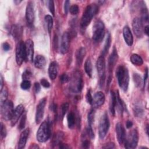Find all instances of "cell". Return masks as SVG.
Listing matches in <instances>:
<instances>
[{
	"instance_id": "6da1fadb",
	"label": "cell",
	"mask_w": 149,
	"mask_h": 149,
	"mask_svg": "<svg viewBox=\"0 0 149 149\" xmlns=\"http://www.w3.org/2000/svg\"><path fill=\"white\" fill-rule=\"evenodd\" d=\"M98 12V6L95 3H91L87 6L81 18L80 26L85 29L90 23L94 16Z\"/></svg>"
},
{
	"instance_id": "7a4b0ae2",
	"label": "cell",
	"mask_w": 149,
	"mask_h": 149,
	"mask_svg": "<svg viewBox=\"0 0 149 149\" xmlns=\"http://www.w3.org/2000/svg\"><path fill=\"white\" fill-rule=\"evenodd\" d=\"M116 76L120 88L124 91H126L129 83V75L127 68L123 65L119 66L116 70Z\"/></svg>"
},
{
	"instance_id": "3957f363",
	"label": "cell",
	"mask_w": 149,
	"mask_h": 149,
	"mask_svg": "<svg viewBox=\"0 0 149 149\" xmlns=\"http://www.w3.org/2000/svg\"><path fill=\"white\" fill-rule=\"evenodd\" d=\"M69 88L73 93H80L83 87V80L81 73L76 70L73 72L69 80Z\"/></svg>"
},
{
	"instance_id": "277c9868",
	"label": "cell",
	"mask_w": 149,
	"mask_h": 149,
	"mask_svg": "<svg viewBox=\"0 0 149 149\" xmlns=\"http://www.w3.org/2000/svg\"><path fill=\"white\" fill-rule=\"evenodd\" d=\"M51 136V126L48 122L44 121L40 125L37 132V140L40 143L47 141Z\"/></svg>"
},
{
	"instance_id": "5b68a950",
	"label": "cell",
	"mask_w": 149,
	"mask_h": 149,
	"mask_svg": "<svg viewBox=\"0 0 149 149\" xmlns=\"http://www.w3.org/2000/svg\"><path fill=\"white\" fill-rule=\"evenodd\" d=\"M105 35V26L103 22L98 20L95 22L93 29V40L96 42H101Z\"/></svg>"
},
{
	"instance_id": "8992f818",
	"label": "cell",
	"mask_w": 149,
	"mask_h": 149,
	"mask_svg": "<svg viewBox=\"0 0 149 149\" xmlns=\"http://www.w3.org/2000/svg\"><path fill=\"white\" fill-rule=\"evenodd\" d=\"M14 112L13 104L12 101L7 100L1 105V113L2 118L5 120H11Z\"/></svg>"
},
{
	"instance_id": "52a82bcc",
	"label": "cell",
	"mask_w": 149,
	"mask_h": 149,
	"mask_svg": "<svg viewBox=\"0 0 149 149\" xmlns=\"http://www.w3.org/2000/svg\"><path fill=\"white\" fill-rule=\"evenodd\" d=\"M96 68L100 79V86H103L105 80V60L104 56L101 55L98 57L96 62Z\"/></svg>"
},
{
	"instance_id": "ba28073f",
	"label": "cell",
	"mask_w": 149,
	"mask_h": 149,
	"mask_svg": "<svg viewBox=\"0 0 149 149\" xmlns=\"http://www.w3.org/2000/svg\"><path fill=\"white\" fill-rule=\"evenodd\" d=\"M109 120L107 113H104L100 120L98 126V134L100 139H104L107 135L109 128Z\"/></svg>"
},
{
	"instance_id": "9c48e42d",
	"label": "cell",
	"mask_w": 149,
	"mask_h": 149,
	"mask_svg": "<svg viewBox=\"0 0 149 149\" xmlns=\"http://www.w3.org/2000/svg\"><path fill=\"white\" fill-rule=\"evenodd\" d=\"M139 141V133L137 130L133 129L129 133L127 137H126L125 143V147L128 149H132L136 147Z\"/></svg>"
},
{
	"instance_id": "30bf717a",
	"label": "cell",
	"mask_w": 149,
	"mask_h": 149,
	"mask_svg": "<svg viewBox=\"0 0 149 149\" xmlns=\"http://www.w3.org/2000/svg\"><path fill=\"white\" fill-rule=\"evenodd\" d=\"M16 62L20 66L26 60V53L25 42L20 41L17 42L16 48Z\"/></svg>"
},
{
	"instance_id": "8fae6325",
	"label": "cell",
	"mask_w": 149,
	"mask_h": 149,
	"mask_svg": "<svg viewBox=\"0 0 149 149\" xmlns=\"http://www.w3.org/2000/svg\"><path fill=\"white\" fill-rule=\"evenodd\" d=\"M118 59V55L116 49L114 47L113 51L110 55L108 59V70H109V76L107 80L108 84H109L112 79V73L113 68L115 67Z\"/></svg>"
},
{
	"instance_id": "7c38bea8",
	"label": "cell",
	"mask_w": 149,
	"mask_h": 149,
	"mask_svg": "<svg viewBox=\"0 0 149 149\" xmlns=\"http://www.w3.org/2000/svg\"><path fill=\"white\" fill-rule=\"evenodd\" d=\"M133 31L137 38H141L143 36L144 27L141 19L139 17H135L132 23Z\"/></svg>"
},
{
	"instance_id": "4fadbf2b",
	"label": "cell",
	"mask_w": 149,
	"mask_h": 149,
	"mask_svg": "<svg viewBox=\"0 0 149 149\" xmlns=\"http://www.w3.org/2000/svg\"><path fill=\"white\" fill-rule=\"evenodd\" d=\"M47 102V98H43L39 102L36 108V122L37 124H39L44 116V109Z\"/></svg>"
},
{
	"instance_id": "5bb4252c",
	"label": "cell",
	"mask_w": 149,
	"mask_h": 149,
	"mask_svg": "<svg viewBox=\"0 0 149 149\" xmlns=\"http://www.w3.org/2000/svg\"><path fill=\"white\" fill-rule=\"evenodd\" d=\"M70 46V35L68 32H65L61 38L60 44V51L62 54H65L69 51Z\"/></svg>"
},
{
	"instance_id": "9a60e30c",
	"label": "cell",
	"mask_w": 149,
	"mask_h": 149,
	"mask_svg": "<svg viewBox=\"0 0 149 149\" xmlns=\"http://www.w3.org/2000/svg\"><path fill=\"white\" fill-rule=\"evenodd\" d=\"M115 130L116 133V137L119 144H123L126 137V132L123 125L121 123H118L116 125Z\"/></svg>"
},
{
	"instance_id": "2e32d148",
	"label": "cell",
	"mask_w": 149,
	"mask_h": 149,
	"mask_svg": "<svg viewBox=\"0 0 149 149\" xmlns=\"http://www.w3.org/2000/svg\"><path fill=\"white\" fill-rule=\"evenodd\" d=\"M34 18L35 15L33 3L31 1H30L27 3L26 9V19L27 23L30 25L32 24L34 22Z\"/></svg>"
},
{
	"instance_id": "e0dca14e",
	"label": "cell",
	"mask_w": 149,
	"mask_h": 149,
	"mask_svg": "<svg viewBox=\"0 0 149 149\" xmlns=\"http://www.w3.org/2000/svg\"><path fill=\"white\" fill-rule=\"evenodd\" d=\"M26 53V61L32 62L34 56V43L33 41L28 39L25 42Z\"/></svg>"
},
{
	"instance_id": "ac0fdd59",
	"label": "cell",
	"mask_w": 149,
	"mask_h": 149,
	"mask_svg": "<svg viewBox=\"0 0 149 149\" xmlns=\"http://www.w3.org/2000/svg\"><path fill=\"white\" fill-rule=\"evenodd\" d=\"M24 111V106L22 104H19L17 105L14 110V112L11 119V125L13 126L17 122L18 120L20 118V116L23 115Z\"/></svg>"
},
{
	"instance_id": "d6986e66",
	"label": "cell",
	"mask_w": 149,
	"mask_h": 149,
	"mask_svg": "<svg viewBox=\"0 0 149 149\" xmlns=\"http://www.w3.org/2000/svg\"><path fill=\"white\" fill-rule=\"evenodd\" d=\"M105 101V95L101 91H98L93 97L92 105L95 108L102 105Z\"/></svg>"
},
{
	"instance_id": "ffe728a7",
	"label": "cell",
	"mask_w": 149,
	"mask_h": 149,
	"mask_svg": "<svg viewBox=\"0 0 149 149\" xmlns=\"http://www.w3.org/2000/svg\"><path fill=\"white\" fill-rule=\"evenodd\" d=\"M123 36L127 45L132 46L133 43V37L131 30L127 26H125L123 29Z\"/></svg>"
},
{
	"instance_id": "44dd1931",
	"label": "cell",
	"mask_w": 149,
	"mask_h": 149,
	"mask_svg": "<svg viewBox=\"0 0 149 149\" xmlns=\"http://www.w3.org/2000/svg\"><path fill=\"white\" fill-rule=\"evenodd\" d=\"M58 72V65L55 61L52 62L48 68V74L51 80L56 79Z\"/></svg>"
},
{
	"instance_id": "7402d4cb",
	"label": "cell",
	"mask_w": 149,
	"mask_h": 149,
	"mask_svg": "<svg viewBox=\"0 0 149 149\" xmlns=\"http://www.w3.org/2000/svg\"><path fill=\"white\" fill-rule=\"evenodd\" d=\"M29 134V129L27 128L24 130L20 134V139L18 143V148L22 149L23 148L26 144L27 137Z\"/></svg>"
},
{
	"instance_id": "603a6c76",
	"label": "cell",
	"mask_w": 149,
	"mask_h": 149,
	"mask_svg": "<svg viewBox=\"0 0 149 149\" xmlns=\"http://www.w3.org/2000/svg\"><path fill=\"white\" fill-rule=\"evenodd\" d=\"M10 33L15 40H19L22 34V29L18 24H14L10 29Z\"/></svg>"
},
{
	"instance_id": "cb8c5ba5",
	"label": "cell",
	"mask_w": 149,
	"mask_h": 149,
	"mask_svg": "<svg viewBox=\"0 0 149 149\" xmlns=\"http://www.w3.org/2000/svg\"><path fill=\"white\" fill-rule=\"evenodd\" d=\"M34 65L38 69H43L46 65V59L41 55H38L34 59Z\"/></svg>"
},
{
	"instance_id": "d4e9b609",
	"label": "cell",
	"mask_w": 149,
	"mask_h": 149,
	"mask_svg": "<svg viewBox=\"0 0 149 149\" xmlns=\"http://www.w3.org/2000/svg\"><path fill=\"white\" fill-rule=\"evenodd\" d=\"M86 49L84 47H80L77 51L76 57V62L77 65L80 66L82 64L83 61L86 55Z\"/></svg>"
},
{
	"instance_id": "484cf974",
	"label": "cell",
	"mask_w": 149,
	"mask_h": 149,
	"mask_svg": "<svg viewBox=\"0 0 149 149\" xmlns=\"http://www.w3.org/2000/svg\"><path fill=\"white\" fill-rule=\"evenodd\" d=\"M115 107H116V94L113 91H111L110 102H109V110L111 114L113 116L115 115Z\"/></svg>"
},
{
	"instance_id": "4316f807",
	"label": "cell",
	"mask_w": 149,
	"mask_h": 149,
	"mask_svg": "<svg viewBox=\"0 0 149 149\" xmlns=\"http://www.w3.org/2000/svg\"><path fill=\"white\" fill-rule=\"evenodd\" d=\"M115 94H116V107H115V108L117 109L118 113L122 115L123 111V108H124L123 103L120 97L118 91H116Z\"/></svg>"
},
{
	"instance_id": "83f0119b",
	"label": "cell",
	"mask_w": 149,
	"mask_h": 149,
	"mask_svg": "<svg viewBox=\"0 0 149 149\" xmlns=\"http://www.w3.org/2000/svg\"><path fill=\"white\" fill-rule=\"evenodd\" d=\"M130 59L131 62L136 66H141L143 63V60L141 57L136 54H132Z\"/></svg>"
},
{
	"instance_id": "f1b7e54d",
	"label": "cell",
	"mask_w": 149,
	"mask_h": 149,
	"mask_svg": "<svg viewBox=\"0 0 149 149\" xmlns=\"http://www.w3.org/2000/svg\"><path fill=\"white\" fill-rule=\"evenodd\" d=\"M111 37L109 33H108L105 38V42L104 47V49L102 50V56H104L108 52L109 49L111 46Z\"/></svg>"
},
{
	"instance_id": "f546056e",
	"label": "cell",
	"mask_w": 149,
	"mask_h": 149,
	"mask_svg": "<svg viewBox=\"0 0 149 149\" xmlns=\"http://www.w3.org/2000/svg\"><path fill=\"white\" fill-rule=\"evenodd\" d=\"M63 133L62 132H58L56 133L52 139V144L54 146L59 145L62 143V140L63 138Z\"/></svg>"
},
{
	"instance_id": "4dcf8cb0",
	"label": "cell",
	"mask_w": 149,
	"mask_h": 149,
	"mask_svg": "<svg viewBox=\"0 0 149 149\" xmlns=\"http://www.w3.org/2000/svg\"><path fill=\"white\" fill-rule=\"evenodd\" d=\"M68 125L69 128L72 129L76 123V116L73 112H70L67 116Z\"/></svg>"
},
{
	"instance_id": "1f68e13d",
	"label": "cell",
	"mask_w": 149,
	"mask_h": 149,
	"mask_svg": "<svg viewBox=\"0 0 149 149\" xmlns=\"http://www.w3.org/2000/svg\"><path fill=\"white\" fill-rule=\"evenodd\" d=\"M84 70L86 73L88 75V76H89L90 77H91L93 69H92L91 62L90 58H87L84 63Z\"/></svg>"
},
{
	"instance_id": "d6a6232c",
	"label": "cell",
	"mask_w": 149,
	"mask_h": 149,
	"mask_svg": "<svg viewBox=\"0 0 149 149\" xmlns=\"http://www.w3.org/2000/svg\"><path fill=\"white\" fill-rule=\"evenodd\" d=\"M141 18L140 19L143 24V23H148V13L147 9L144 7V6H141Z\"/></svg>"
},
{
	"instance_id": "836d02e7",
	"label": "cell",
	"mask_w": 149,
	"mask_h": 149,
	"mask_svg": "<svg viewBox=\"0 0 149 149\" xmlns=\"http://www.w3.org/2000/svg\"><path fill=\"white\" fill-rule=\"evenodd\" d=\"M133 112L136 117H141L144 114V109L141 105L136 104L133 107Z\"/></svg>"
},
{
	"instance_id": "e575fe53",
	"label": "cell",
	"mask_w": 149,
	"mask_h": 149,
	"mask_svg": "<svg viewBox=\"0 0 149 149\" xmlns=\"http://www.w3.org/2000/svg\"><path fill=\"white\" fill-rule=\"evenodd\" d=\"M133 79L137 87H141L143 85V81L139 74L134 73L133 76Z\"/></svg>"
},
{
	"instance_id": "d590c367",
	"label": "cell",
	"mask_w": 149,
	"mask_h": 149,
	"mask_svg": "<svg viewBox=\"0 0 149 149\" xmlns=\"http://www.w3.org/2000/svg\"><path fill=\"white\" fill-rule=\"evenodd\" d=\"M45 21L47 23V28H48V31L49 32V33H51V30L52 29L53 27V19L52 17L49 15H47L45 16Z\"/></svg>"
},
{
	"instance_id": "8d00e7d4",
	"label": "cell",
	"mask_w": 149,
	"mask_h": 149,
	"mask_svg": "<svg viewBox=\"0 0 149 149\" xmlns=\"http://www.w3.org/2000/svg\"><path fill=\"white\" fill-rule=\"evenodd\" d=\"M94 118H95V111L93 109H92L89 111L87 115L88 126H92L94 122Z\"/></svg>"
},
{
	"instance_id": "74e56055",
	"label": "cell",
	"mask_w": 149,
	"mask_h": 149,
	"mask_svg": "<svg viewBox=\"0 0 149 149\" xmlns=\"http://www.w3.org/2000/svg\"><path fill=\"white\" fill-rule=\"evenodd\" d=\"M8 93V90L6 88H4L1 91V95H0V101H1V105L5 101L7 100Z\"/></svg>"
},
{
	"instance_id": "f35d334b",
	"label": "cell",
	"mask_w": 149,
	"mask_h": 149,
	"mask_svg": "<svg viewBox=\"0 0 149 149\" xmlns=\"http://www.w3.org/2000/svg\"><path fill=\"white\" fill-rule=\"evenodd\" d=\"M20 87L22 88V89L24 90H27L28 89H29L31 87V83L29 80H23L21 84H20Z\"/></svg>"
},
{
	"instance_id": "ab89813d",
	"label": "cell",
	"mask_w": 149,
	"mask_h": 149,
	"mask_svg": "<svg viewBox=\"0 0 149 149\" xmlns=\"http://www.w3.org/2000/svg\"><path fill=\"white\" fill-rule=\"evenodd\" d=\"M79 11V8L77 5H73L69 8V12L70 14L72 15H77Z\"/></svg>"
},
{
	"instance_id": "60d3db41",
	"label": "cell",
	"mask_w": 149,
	"mask_h": 149,
	"mask_svg": "<svg viewBox=\"0 0 149 149\" xmlns=\"http://www.w3.org/2000/svg\"><path fill=\"white\" fill-rule=\"evenodd\" d=\"M26 115L24 114L22 116V118H20V120L19 121V129L22 130L24 127L25 124H26Z\"/></svg>"
},
{
	"instance_id": "b9f144b4",
	"label": "cell",
	"mask_w": 149,
	"mask_h": 149,
	"mask_svg": "<svg viewBox=\"0 0 149 149\" xmlns=\"http://www.w3.org/2000/svg\"><path fill=\"white\" fill-rule=\"evenodd\" d=\"M69 109V104L68 102H65L61 105V113L62 117H63Z\"/></svg>"
},
{
	"instance_id": "7bdbcfd3",
	"label": "cell",
	"mask_w": 149,
	"mask_h": 149,
	"mask_svg": "<svg viewBox=\"0 0 149 149\" xmlns=\"http://www.w3.org/2000/svg\"><path fill=\"white\" fill-rule=\"evenodd\" d=\"M31 76H32L31 72L29 70H26V71H24L23 73V74H22L23 80H29V79L31 77Z\"/></svg>"
},
{
	"instance_id": "ee69618b",
	"label": "cell",
	"mask_w": 149,
	"mask_h": 149,
	"mask_svg": "<svg viewBox=\"0 0 149 149\" xmlns=\"http://www.w3.org/2000/svg\"><path fill=\"white\" fill-rule=\"evenodd\" d=\"M48 9L51 13V14L54 16L55 15V5L53 1H48Z\"/></svg>"
},
{
	"instance_id": "f6af8a7d",
	"label": "cell",
	"mask_w": 149,
	"mask_h": 149,
	"mask_svg": "<svg viewBox=\"0 0 149 149\" xmlns=\"http://www.w3.org/2000/svg\"><path fill=\"white\" fill-rule=\"evenodd\" d=\"M69 80H70L69 77L66 73H63L60 76V80H61V83H67L69 81Z\"/></svg>"
},
{
	"instance_id": "bcb514c9",
	"label": "cell",
	"mask_w": 149,
	"mask_h": 149,
	"mask_svg": "<svg viewBox=\"0 0 149 149\" xmlns=\"http://www.w3.org/2000/svg\"><path fill=\"white\" fill-rule=\"evenodd\" d=\"M1 136L2 138H4L6 136V129L2 122L1 123Z\"/></svg>"
},
{
	"instance_id": "7dc6e473",
	"label": "cell",
	"mask_w": 149,
	"mask_h": 149,
	"mask_svg": "<svg viewBox=\"0 0 149 149\" xmlns=\"http://www.w3.org/2000/svg\"><path fill=\"white\" fill-rule=\"evenodd\" d=\"M86 101L87 102L90 104V105H92V102H93V96L91 94V91L90 90H89L87 93V94H86Z\"/></svg>"
},
{
	"instance_id": "c3c4849f",
	"label": "cell",
	"mask_w": 149,
	"mask_h": 149,
	"mask_svg": "<svg viewBox=\"0 0 149 149\" xmlns=\"http://www.w3.org/2000/svg\"><path fill=\"white\" fill-rule=\"evenodd\" d=\"M87 134L90 137V139H94V132L93 130L92 126H88V127L87 128Z\"/></svg>"
},
{
	"instance_id": "681fc988",
	"label": "cell",
	"mask_w": 149,
	"mask_h": 149,
	"mask_svg": "<svg viewBox=\"0 0 149 149\" xmlns=\"http://www.w3.org/2000/svg\"><path fill=\"white\" fill-rule=\"evenodd\" d=\"M40 83L42 85V87H45V88H49L50 87V84L48 82V81L47 80H46L45 79H42L40 80Z\"/></svg>"
},
{
	"instance_id": "f907efd6",
	"label": "cell",
	"mask_w": 149,
	"mask_h": 149,
	"mask_svg": "<svg viewBox=\"0 0 149 149\" xmlns=\"http://www.w3.org/2000/svg\"><path fill=\"white\" fill-rule=\"evenodd\" d=\"M69 8H70V1H66L64 3V12L65 15H66L69 11Z\"/></svg>"
},
{
	"instance_id": "816d5d0a",
	"label": "cell",
	"mask_w": 149,
	"mask_h": 149,
	"mask_svg": "<svg viewBox=\"0 0 149 149\" xmlns=\"http://www.w3.org/2000/svg\"><path fill=\"white\" fill-rule=\"evenodd\" d=\"M115 147V144L113 143H112V142H109V143H108L107 144H105L103 147L102 148H107V149H112V148H114Z\"/></svg>"
},
{
	"instance_id": "f5cc1de1",
	"label": "cell",
	"mask_w": 149,
	"mask_h": 149,
	"mask_svg": "<svg viewBox=\"0 0 149 149\" xmlns=\"http://www.w3.org/2000/svg\"><path fill=\"white\" fill-rule=\"evenodd\" d=\"M34 91H35L36 93H38L40 92V91L41 90L40 84L37 82L35 83L34 86Z\"/></svg>"
},
{
	"instance_id": "db71d44e",
	"label": "cell",
	"mask_w": 149,
	"mask_h": 149,
	"mask_svg": "<svg viewBox=\"0 0 149 149\" xmlns=\"http://www.w3.org/2000/svg\"><path fill=\"white\" fill-rule=\"evenodd\" d=\"M2 48L5 51H8L10 49V45L8 42H3L2 44Z\"/></svg>"
},
{
	"instance_id": "11a10c76",
	"label": "cell",
	"mask_w": 149,
	"mask_h": 149,
	"mask_svg": "<svg viewBox=\"0 0 149 149\" xmlns=\"http://www.w3.org/2000/svg\"><path fill=\"white\" fill-rule=\"evenodd\" d=\"M82 147L84 148H88L90 147V141L88 140H84L82 143Z\"/></svg>"
},
{
	"instance_id": "9f6ffc18",
	"label": "cell",
	"mask_w": 149,
	"mask_h": 149,
	"mask_svg": "<svg viewBox=\"0 0 149 149\" xmlns=\"http://www.w3.org/2000/svg\"><path fill=\"white\" fill-rule=\"evenodd\" d=\"M148 68H147L146 69V72L144 73V79H143V87L145 86L146 84V82L148 79Z\"/></svg>"
},
{
	"instance_id": "6f0895ef",
	"label": "cell",
	"mask_w": 149,
	"mask_h": 149,
	"mask_svg": "<svg viewBox=\"0 0 149 149\" xmlns=\"http://www.w3.org/2000/svg\"><path fill=\"white\" fill-rule=\"evenodd\" d=\"M133 126V122L131 120H127L126 123V126L127 129H129L132 127Z\"/></svg>"
},
{
	"instance_id": "680465c9",
	"label": "cell",
	"mask_w": 149,
	"mask_h": 149,
	"mask_svg": "<svg viewBox=\"0 0 149 149\" xmlns=\"http://www.w3.org/2000/svg\"><path fill=\"white\" fill-rule=\"evenodd\" d=\"M59 147L60 148H69V147L67 145V144H62V143L61 144H59Z\"/></svg>"
},
{
	"instance_id": "91938a15",
	"label": "cell",
	"mask_w": 149,
	"mask_h": 149,
	"mask_svg": "<svg viewBox=\"0 0 149 149\" xmlns=\"http://www.w3.org/2000/svg\"><path fill=\"white\" fill-rule=\"evenodd\" d=\"M148 25H146L144 27V33L148 36Z\"/></svg>"
},
{
	"instance_id": "94428289",
	"label": "cell",
	"mask_w": 149,
	"mask_h": 149,
	"mask_svg": "<svg viewBox=\"0 0 149 149\" xmlns=\"http://www.w3.org/2000/svg\"><path fill=\"white\" fill-rule=\"evenodd\" d=\"M0 81H1V91L3 89V77L1 75V78H0Z\"/></svg>"
},
{
	"instance_id": "6125c7cd",
	"label": "cell",
	"mask_w": 149,
	"mask_h": 149,
	"mask_svg": "<svg viewBox=\"0 0 149 149\" xmlns=\"http://www.w3.org/2000/svg\"><path fill=\"white\" fill-rule=\"evenodd\" d=\"M30 148H39V147L37 145V144H32L31 145V146L30 147Z\"/></svg>"
},
{
	"instance_id": "be15d7a7",
	"label": "cell",
	"mask_w": 149,
	"mask_h": 149,
	"mask_svg": "<svg viewBox=\"0 0 149 149\" xmlns=\"http://www.w3.org/2000/svg\"><path fill=\"white\" fill-rule=\"evenodd\" d=\"M21 2V1H14V2L16 3V5H19Z\"/></svg>"
},
{
	"instance_id": "e7e4bbea",
	"label": "cell",
	"mask_w": 149,
	"mask_h": 149,
	"mask_svg": "<svg viewBox=\"0 0 149 149\" xmlns=\"http://www.w3.org/2000/svg\"><path fill=\"white\" fill-rule=\"evenodd\" d=\"M146 129V133H147V135H148V125H147Z\"/></svg>"
}]
</instances>
